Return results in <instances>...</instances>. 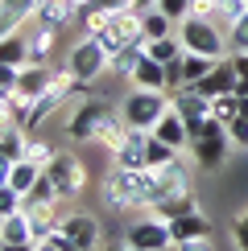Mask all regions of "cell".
I'll use <instances>...</instances> for the list:
<instances>
[{
    "label": "cell",
    "instance_id": "cell-31",
    "mask_svg": "<svg viewBox=\"0 0 248 251\" xmlns=\"http://www.w3.org/2000/svg\"><path fill=\"white\" fill-rule=\"evenodd\" d=\"M227 58H232L236 78H240V82H236V95H240V99H248V54H227Z\"/></svg>",
    "mask_w": 248,
    "mask_h": 251
},
{
    "label": "cell",
    "instance_id": "cell-5",
    "mask_svg": "<svg viewBox=\"0 0 248 251\" xmlns=\"http://www.w3.org/2000/svg\"><path fill=\"white\" fill-rule=\"evenodd\" d=\"M174 107V99H170V91H128L120 103V116L128 120V128H145V132H153V124H157L165 111Z\"/></svg>",
    "mask_w": 248,
    "mask_h": 251
},
{
    "label": "cell",
    "instance_id": "cell-17",
    "mask_svg": "<svg viewBox=\"0 0 248 251\" xmlns=\"http://www.w3.org/2000/svg\"><path fill=\"white\" fill-rule=\"evenodd\" d=\"M75 4L79 0H46V4H37V25H50V29H66L75 25Z\"/></svg>",
    "mask_w": 248,
    "mask_h": 251
},
{
    "label": "cell",
    "instance_id": "cell-23",
    "mask_svg": "<svg viewBox=\"0 0 248 251\" xmlns=\"http://www.w3.org/2000/svg\"><path fill=\"white\" fill-rule=\"evenodd\" d=\"M0 62H4V66H25L29 62V37H21L17 29L4 33L0 37Z\"/></svg>",
    "mask_w": 248,
    "mask_h": 251
},
{
    "label": "cell",
    "instance_id": "cell-36",
    "mask_svg": "<svg viewBox=\"0 0 248 251\" xmlns=\"http://www.w3.org/2000/svg\"><path fill=\"white\" fill-rule=\"evenodd\" d=\"M174 251H215V235H207V239H182V243H174Z\"/></svg>",
    "mask_w": 248,
    "mask_h": 251
},
{
    "label": "cell",
    "instance_id": "cell-14",
    "mask_svg": "<svg viewBox=\"0 0 248 251\" xmlns=\"http://www.w3.org/2000/svg\"><path fill=\"white\" fill-rule=\"evenodd\" d=\"M153 136H161V140H165V144H174L178 152L190 149V128H186V120H182V111H178V107H170L157 124H153Z\"/></svg>",
    "mask_w": 248,
    "mask_h": 251
},
{
    "label": "cell",
    "instance_id": "cell-26",
    "mask_svg": "<svg viewBox=\"0 0 248 251\" xmlns=\"http://www.w3.org/2000/svg\"><path fill=\"white\" fill-rule=\"evenodd\" d=\"M170 33H178V21L165 17L161 8H149L145 13V41H157V37H170Z\"/></svg>",
    "mask_w": 248,
    "mask_h": 251
},
{
    "label": "cell",
    "instance_id": "cell-10",
    "mask_svg": "<svg viewBox=\"0 0 248 251\" xmlns=\"http://www.w3.org/2000/svg\"><path fill=\"white\" fill-rule=\"evenodd\" d=\"M236 66H232V58H219L211 66V75L207 78H199V82H190L199 95H207V99H215V95H236Z\"/></svg>",
    "mask_w": 248,
    "mask_h": 251
},
{
    "label": "cell",
    "instance_id": "cell-4",
    "mask_svg": "<svg viewBox=\"0 0 248 251\" xmlns=\"http://www.w3.org/2000/svg\"><path fill=\"white\" fill-rule=\"evenodd\" d=\"M141 190H145V169H120L112 165L103 173V206L108 210H141Z\"/></svg>",
    "mask_w": 248,
    "mask_h": 251
},
{
    "label": "cell",
    "instance_id": "cell-16",
    "mask_svg": "<svg viewBox=\"0 0 248 251\" xmlns=\"http://www.w3.org/2000/svg\"><path fill=\"white\" fill-rule=\"evenodd\" d=\"M128 82H132V87H141V91H165V62L145 54L137 62V70L128 75Z\"/></svg>",
    "mask_w": 248,
    "mask_h": 251
},
{
    "label": "cell",
    "instance_id": "cell-15",
    "mask_svg": "<svg viewBox=\"0 0 248 251\" xmlns=\"http://www.w3.org/2000/svg\"><path fill=\"white\" fill-rule=\"evenodd\" d=\"M41 173H46V169H41L37 161H29V156H21L17 165H8V173L0 177V181H4V185H13V190H21V194H33V185L41 181Z\"/></svg>",
    "mask_w": 248,
    "mask_h": 251
},
{
    "label": "cell",
    "instance_id": "cell-30",
    "mask_svg": "<svg viewBox=\"0 0 248 251\" xmlns=\"http://www.w3.org/2000/svg\"><path fill=\"white\" fill-rule=\"evenodd\" d=\"M227 50H232V54H248V13L227 29Z\"/></svg>",
    "mask_w": 248,
    "mask_h": 251
},
{
    "label": "cell",
    "instance_id": "cell-42",
    "mask_svg": "<svg viewBox=\"0 0 248 251\" xmlns=\"http://www.w3.org/2000/svg\"><path fill=\"white\" fill-rule=\"evenodd\" d=\"M108 251H137V247H128V243H120V247H116V243H112Z\"/></svg>",
    "mask_w": 248,
    "mask_h": 251
},
{
    "label": "cell",
    "instance_id": "cell-1",
    "mask_svg": "<svg viewBox=\"0 0 248 251\" xmlns=\"http://www.w3.org/2000/svg\"><path fill=\"white\" fill-rule=\"evenodd\" d=\"M232 136H227V124L223 120H203L199 128L190 132V149H186V156H190V165L194 169H203V173H215V169H223L227 165V156H232Z\"/></svg>",
    "mask_w": 248,
    "mask_h": 251
},
{
    "label": "cell",
    "instance_id": "cell-3",
    "mask_svg": "<svg viewBox=\"0 0 248 251\" xmlns=\"http://www.w3.org/2000/svg\"><path fill=\"white\" fill-rule=\"evenodd\" d=\"M178 37H182V46L190 50V54H203V58H227L232 50H227V33L215 21H203V17H186L178 21Z\"/></svg>",
    "mask_w": 248,
    "mask_h": 251
},
{
    "label": "cell",
    "instance_id": "cell-20",
    "mask_svg": "<svg viewBox=\"0 0 248 251\" xmlns=\"http://www.w3.org/2000/svg\"><path fill=\"white\" fill-rule=\"evenodd\" d=\"M108 17H112V13L99 4V0H79V4H75V25L83 29V33H91V37L108 25Z\"/></svg>",
    "mask_w": 248,
    "mask_h": 251
},
{
    "label": "cell",
    "instance_id": "cell-35",
    "mask_svg": "<svg viewBox=\"0 0 248 251\" xmlns=\"http://www.w3.org/2000/svg\"><path fill=\"white\" fill-rule=\"evenodd\" d=\"M190 4H194V0H157V8H161L165 17H174V21H186V17H190Z\"/></svg>",
    "mask_w": 248,
    "mask_h": 251
},
{
    "label": "cell",
    "instance_id": "cell-41",
    "mask_svg": "<svg viewBox=\"0 0 248 251\" xmlns=\"http://www.w3.org/2000/svg\"><path fill=\"white\" fill-rule=\"evenodd\" d=\"M132 8H141V13H149V8H157V0H137Z\"/></svg>",
    "mask_w": 248,
    "mask_h": 251
},
{
    "label": "cell",
    "instance_id": "cell-40",
    "mask_svg": "<svg viewBox=\"0 0 248 251\" xmlns=\"http://www.w3.org/2000/svg\"><path fill=\"white\" fill-rule=\"evenodd\" d=\"M0 251H33V243H0Z\"/></svg>",
    "mask_w": 248,
    "mask_h": 251
},
{
    "label": "cell",
    "instance_id": "cell-44",
    "mask_svg": "<svg viewBox=\"0 0 248 251\" xmlns=\"http://www.w3.org/2000/svg\"><path fill=\"white\" fill-rule=\"evenodd\" d=\"M170 251H174V247H170Z\"/></svg>",
    "mask_w": 248,
    "mask_h": 251
},
{
    "label": "cell",
    "instance_id": "cell-11",
    "mask_svg": "<svg viewBox=\"0 0 248 251\" xmlns=\"http://www.w3.org/2000/svg\"><path fill=\"white\" fill-rule=\"evenodd\" d=\"M25 149H29L25 128L13 124V120H4V124H0V177L8 173V165H17L21 156H25Z\"/></svg>",
    "mask_w": 248,
    "mask_h": 251
},
{
    "label": "cell",
    "instance_id": "cell-21",
    "mask_svg": "<svg viewBox=\"0 0 248 251\" xmlns=\"http://www.w3.org/2000/svg\"><path fill=\"white\" fill-rule=\"evenodd\" d=\"M0 243H33V223L25 210L0 218Z\"/></svg>",
    "mask_w": 248,
    "mask_h": 251
},
{
    "label": "cell",
    "instance_id": "cell-2",
    "mask_svg": "<svg viewBox=\"0 0 248 251\" xmlns=\"http://www.w3.org/2000/svg\"><path fill=\"white\" fill-rule=\"evenodd\" d=\"M112 116H116V107H112L108 99L87 95V99H79L75 107H70L66 124H62V132H66V140H75V144H95L99 128H103Z\"/></svg>",
    "mask_w": 248,
    "mask_h": 251
},
{
    "label": "cell",
    "instance_id": "cell-25",
    "mask_svg": "<svg viewBox=\"0 0 248 251\" xmlns=\"http://www.w3.org/2000/svg\"><path fill=\"white\" fill-rule=\"evenodd\" d=\"M174 156H182V152L174 149V144H165L161 136L149 132V140H145V165H149V169H161V165H170Z\"/></svg>",
    "mask_w": 248,
    "mask_h": 251
},
{
    "label": "cell",
    "instance_id": "cell-34",
    "mask_svg": "<svg viewBox=\"0 0 248 251\" xmlns=\"http://www.w3.org/2000/svg\"><path fill=\"white\" fill-rule=\"evenodd\" d=\"M54 152H58V149H50L46 140H29V149H25V156H29V161H37L41 169H46V165L54 161Z\"/></svg>",
    "mask_w": 248,
    "mask_h": 251
},
{
    "label": "cell",
    "instance_id": "cell-32",
    "mask_svg": "<svg viewBox=\"0 0 248 251\" xmlns=\"http://www.w3.org/2000/svg\"><path fill=\"white\" fill-rule=\"evenodd\" d=\"M17 78H21V66H4L0 62V99L17 95Z\"/></svg>",
    "mask_w": 248,
    "mask_h": 251
},
{
    "label": "cell",
    "instance_id": "cell-7",
    "mask_svg": "<svg viewBox=\"0 0 248 251\" xmlns=\"http://www.w3.org/2000/svg\"><path fill=\"white\" fill-rule=\"evenodd\" d=\"M108 50L99 46L91 33H83V41H75L70 46V54H66V66H70V75H75L79 82H95L103 70H108Z\"/></svg>",
    "mask_w": 248,
    "mask_h": 251
},
{
    "label": "cell",
    "instance_id": "cell-19",
    "mask_svg": "<svg viewBox=\"0 0 248 251\" xmlns=\"http://www.w3.org/2000/svg\"><path fill=\"white\" fill-rule=\"evenodd\" d=\"M186 210H199V198H194V190H174V194H165L157 206H153L149 214H157V218H178V214H186Z\"/></svg>",
    "mask_w": 248,
    "mask_h": 251
},
{
    "label": "cell",
    "instance_id": "cell-28",
    "mask_svg": "<svg viewBox=\"0 0 248 251\" xmlns=\"http://www.w3.org/2000/svg\"><path fill=\"white\" fill-rule=\"evenodd\" d=\"M141 58H145V41H141V46H124L120 54L108 62V70H116V75H124V78H128L132 70H137V62H141Z\"/></svg>",
    "mask_w": 248,
    "mask_h": 251
},
{
    "label": "cell",
    "instance_id": "cell-12",
    "mask_svg": "<svg viewBox=\"0 0 248 251\" xmlns=\"http://www.w3.org/2000/svg\"><path fill=\"white\" fill-rule=\"evenodd\" d=\"M145 140H149V132L145 128H128V136H124V144L116 152H112V165H120V169H149L145 165Z\"/></svg>",
    "mask_w": 248,
    "mask_h": 251
},
{
    "label": "cell",
    "instance_id": "cell-27",
    "mask_svg": "<svg viewBox=\"0 0 248 251\" xmlns=\"http://www.w3.org/2000/svg\"><path fill=\"white\" fill-rule=\"evenodd\" d=\"M211 66H215V58H203V54H190V50H186V54H182L186 87H190V82H199V78H207V75H211Z\"/></svg>",
    "mask_w": 248,
    "mask_h": 251
},
{
    "label": "cell",
    "instance_id": "cell-13",
    "mask_svg": "<svg viewBox=\"0 0 248 251\" xmlns=\"http://www.w3.org/2000/svg\"><path fill=\"white\" fill-rule=\"evenodd\" d=\"M170 235H174V243H182V239H207V235H215V223L203 210H186L178 218H170Z\"/></svg>",
    "mask_w": 248,
    "mask_h": 251
},
{
    "label": "cell",
    "instance_id": "cell-22",
    "mask_svg": "<svg viewBox=\"0 0 248 251\" xmlns=\"http://www.w3.org/2000/svg\"><path fill=\"white\" fill-rule=\"evenodd\" d=\"M58 33L62 29H50V25H37L33 21V33H29V62H50V50L58 46Z\"/></svg>",
    "mask_w": 248,
    "mask_h": 251
},
{
    "label": "cell",
    "instance_id": "cell-37",
    "mask_svg": "<svg viewBox=\"0 0 248 251\" xmlns=\"http://www.w3.org/2000/svg\"><path fill=\"white\" fill-rule=\"evenodd\" d=\"M232 239H236V247H240V251H248V210L232 223Z\"/></svg>",
    "mask_w": 248,
    "mask_h": 251
},
{
    "label": "cell",
    "instance_id": "cell-9",
    "mask_svg": "<svg viewBox=\"0 0 248 251\" xmlns=\"http://www.w3.org/2000/svg\"><path fill=\"white\" fill-rule=\"evenodd\" d=\"M62 235H66L79 251H95L99 247V223L91 214H83V210L62 214Z\"/></svg>",
    "mask_w": 248,
    "mask_h": 251
},
{
    "label": "cell",
    "instance_id": "cell-24",
    "mask_svg": "<svg viewBox=\"0 0 248 251\" xmlns=\"http://www.w3.org/2000/svg\"><path fill=\"white\" fill-rule=\"evenodd\" d=\"M124 136H128V120H124L120 111H116V116H112V120H108V124H103V128H99L95 144H99L103 152H116L120 144H124Z\"/></svg>",
    "mask_w": 248,
    "mask_h": 251
},
{
    "label": "cell",
    "instance_id": "cell-18",
    "mask_svg": "<svg viewBox=\"0 0 248 251\" xmlns=\"http://www.w3.org/2000/svg\"><path fill=\"white\" fill-rule=\"evenodd\" d=\"M33 17H37V0H0V29H4V33L21 29Z\"/></svg>",
    "mask_w": 248,
    "mask_h": 251
},
{
    "label": "cell",
    "instance_id": "cell-38",
    "mask_svg": "<svg viewBox=\"0 0 248 251\" xmlns=\"http://www.w3.org/2000/svg\"><path fill=\"white\" fill-rule=\"evenodd\" d=\"M215 4H219V0H194V4H190V17H203V21H215Z\"/></svg>",
    "mask_w": 248,
    "mask_h": 251
},
{
    "label": "cell",
    "instance_id": "cell-39",
    "mask_svg": "<svg viewBox=\"0 0 248 251\" xmlns=\"http://www.w3.org/2000/svg\"><path fill=\"white\" fill-rule=\"evenodd\" d=\"M99 4L108 8V13H124V8H132L137 0H99Z\"/></svg>",
    "mask_w": 248,
    "mask_h": 251
},
{
    "label": "cell",
    "instance_id": "cell-6",
    "mask_svg": "<svg viewBox=\"0 0 248 251\" xmlns=\"http://www.w3.org/2000/svg\"><path fill=\"white\" fill-rule=\"evenodd\" d=\"M46 177H50V185L58 190L62 202H70V198H79L83 190H87V165H83V156L75 152H54V161L46 165Z\"/></svg>",
    "mask_w": 248,
    "mask_h": 251
},
{
    "label": "cell",
    "instance_id": "cell-8",
    "mask_svg": "<svg viewBox=\"0 0 248 251\" xmlns=\"http://www.w3.org/2000/svg\"><path fill=\"white\" fill-rule=\"evenodd\" d=\"M124 243L137 247V251H170L174 247V235H170V223L157 214L149 218H137V223H128V231H124Z\"/></svg>",
    "mask_w": 248,
    "mask_h": 251
},
{
    "label": "cell",
    "instance_id": "cell-33",
    "mask_svg": "<svg viewBox=\"0 0 248 251\" xmlns=\"http://www.w3.org/2000/svg\"><path fill=\"white\" fill-rule=\"evenodd\" d=\"M33 251H79V247L70 243V239L62 235V226H58V231L50 235V239H41V243H33Z\"/></svg>",
    "mask_w": 248,
    "mask_h": 251
},
{
    "label": "cell",
    "instance_id": "cell-29",
    "mask_svg": "<svg viewBox=\"0 0 248 251\" xmlns=\"http://www.w3.org/2000/svg\"><path fill=\"white\" fill-rule=\"evenodd\" d=\"M211 116L223 120V124H232L236 116H240V95H215L211 99Z\"/></svg>",
    "mask_w": 248,
    "mask_h": 251
},
{
    "label": "cell",
    "instance_id": "cell-43",
    "mask_svg": "<svg viewBox=\"0 0 248 251\" xmlns=\"http://www.w3.org/2000/svg\"><path fill=\"white\" fill-rule=\"evenodd\" d=\"M37 4H46V0H37Z\"/></svg>",
    "mask_w": 248,
    "mask_h": 251
}]
</instances>
